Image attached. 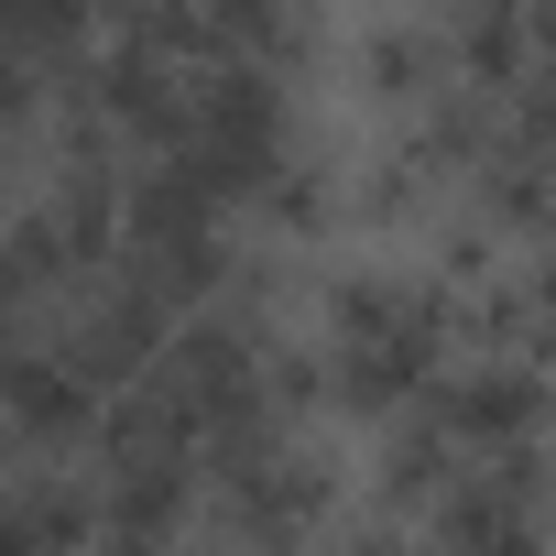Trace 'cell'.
<instances>
[{"label":"cell","instance_id":"cell-3","mask_svg":"<svg viewBox=\"0 0 556 556\" xmlns=\"http://www.w3.org/2000/svg\"><path fill=\"white\" fill-rule=\"evenodd\" d=\"M523 45H534V55H556V0H523Z\"/></svg>","mask_w":556,"mask_h":556},{"label":"cell","instance_id":"cell-2","mask_svg":"<svg viewBox=\"0 0 556 556\" xmlns=\"http://www.w3.org/2000/svg\"><path fill=\"white\" fill-rule=\"evenodd\" d=\"M34 110H45V77L0 45V175H12V153H23V131H34Z\"/></svg>","mask_w":556,"mask_h":556},{"label":"cell","instance_id":"cell-1","mask_svg":"<svg viewBox=\"0 0 556 556\" xmlns=\"http://www.w3.org/2000/svg\"><path fill=\"white\" fill-rule=\"evenodd\" d=\"M447 339H458V295H447V285L350 273V285L328 295V361H317V382H328L339 415L382 426V415H404V404L437 382Z\"/></svg>","mask_w":556,"mask_h":556}]
</instances>
